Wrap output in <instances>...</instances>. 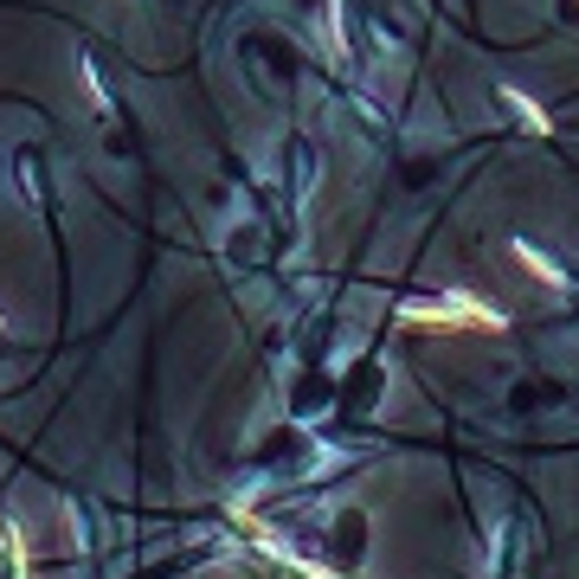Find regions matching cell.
Wrapping results in <instances>:
<instances>
[{
	"label": "cell",
	"mask_w": 579,
	"mask_h": 579,
	"mask_svg": "<svg viewBox=\"0 0 579 579\" xmlns=\"http://www.w3.org/2000/svg\"><path fill=\"white\" fill-rule=\"evenodd\" d=\"M13 174H20V194H26V200H46V168H39V155H33V148H20V155H13Z\"/></svg>",
	"instance_id": "cell-4"
},
{
	"label": "cell",
	"mask_w": 579,
	"mask_h": 579,
	"mask_svg": "<svg viewBox=\"0 0 579 579\" xmlns=\"http://www.w3.org/2000/svg\"><path fill=\"white\" fill-rule=\"evenodd\" d=\"M515 258H521V264H528V271H534V278H541L547 290H574V271H567V264L554 258V251H541V245L515 238Z\"/></svg>",
	"instance_id": "cell-2"
},
{
	"label": "cell",
	"mask_w": 579,
	"mask_h": 579,
	"mask_svg": "<svg viewBox=\"0 0 579 579\" xmlns=\"http://www.w3.org/2000/svg\"><path fill=\"white\" fill-rule=\"evenodd\" d=\"M0 329H7V322H0Z\"/></svg>",
	"instance_id": "cell-5"
},
{
	"label": "cell",
	"mask_w": 579,
	"mask_h": 579,
	"mask_svg": "<svg viewBox=\"0 0 579 579\" xmlns=\"http://www.w3.org/2000/svg\"><path fill=\"white\" fill-rule=\"evenodd\" d=\"M406 316H412V322H438V329H508L503 309L483 303V296H470V290H451V296H438V303H412Z\"/></svg>",
	"instance_id": "cell-1"
},
{
	"label": "cell",
	"mask_w": 579,
	"mask_h": 579,
	"mask_svg": "<svg viewBox=\"0 0 579 579\" xmlns=\"http://www.w3.org/2000/svg\"><path fill=\"white\" fill-rule=\"evenodd\" d=\"M496 97H503V110H508V116H515V123H521V130H528V136H547V130H554V116H547V110H541L534 97H521L515 84H503Z\"/></svg>",
	"instance_id": "cell-3"
}]
</instances>
